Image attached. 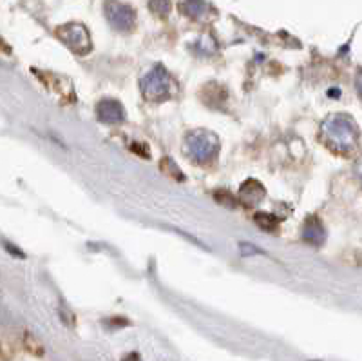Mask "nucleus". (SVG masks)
I'll return each mask as SVG.
<instances>
[{"mask_svg": "<svg viewBox=\"0 0 362 361\" xmlns=\"http://www.w3.org/2000/svg\"><path fill=\"white\" fill-rule=\"evenodd\" d=\"M322 137L337 151H352L357 148L359 129L346 115H332L321 126Z\"/></svg>", "mask_w": 362, "mask_h": 361, "instance_id": "1", "label": "nucleus"}, {"mask_svg": "<svg viewBox=\"0 0 362 361\" xmlns=\"http://www.w3.org/2000/svg\"><path fill=\"white\" fill-rule=\"evenodd\" d=\"M143 98L149 102H163L174 95V80L163 66H152L140 80Z\"/></svg>", "mask_w": 362, "mask_h": 361, "instance_id": "2", "label": "nucleus"}, {"mask_svg": "<svg viewBox=\"0 0 362 361\" xmlns=\"http://www.w3.org/2000/svg\"><path fill=\"white\" fill-rule=\"evenodd\" d=\"M183 151L196 163H208L219 153V138L210 131H194L185 138Z\"/></svg>", "mask_w": 362, "mask_h": 361, "instance_id": "3", "label": "nucleus"}, {"mask_svg": "<svg viewBox=\"0 0 362 361\" xmlns=\"http://www.w3.org/2000/svg\"><path fill=\"white\" fill-rule=\"evenodd\" d=\"M58 38L76 55H86L90 51L89 33L82 24H67L58 27Z\"/></svg>", "mask_w": 362, "mask_h": 361, "instance_id": "4", "label": "nucleus"}, {"mask_svg": "<svg viewBox=\"0 0 362 361\" xmlns=\"http://www.w3.org/2000/svg\"><path fill=\"white\" fill-rule=\"evenodd\" d=\"M106 15L107 21L111 22V26L118 31H129L134 26L136 13L132 8L121 4V2H114L109 0L106 4Z\"/></svg>", "mask_w": 362, "mask_h": 361, "instance_id": "5", "label": "nucleus"}, {"mask_svg": "<svg viewBox=\"0 0 362 361\" xmlns=\"http://www.w3.org/2000/svg\"><path fill=\"white\" fill-rule=\"evenodd\" d=\"M96 115L100 118L101 122L106 124H118L125 120V109L118 100L112 98H106L96 106Z\"/></svg>", "mask_w": 362, "mask_h": 361, "instance_id": "6", "label": "nucleus"}, {"mask_svg": "<svg viewBox=\"0 0 362 361\" xmlns=\"http://www.w3.org/2000/svg\"><path fill=\"white\" fill-rule=\"evenodd\" d=\"M302 240L312 245H321L326 240V231L322 227L321 220L308 218L302 225Z\"/></svg>", "mask_w": 362, "mask_h": 361, "instance_id": "7", "label": "nucleus"}, {"mask_svg": "<svg viewBox=\"0 0 362 361\" xmlns=\"http://www.w3.org/2000/svg\"><path fill=\"white\" fill-rule=\"evenodd\" d=\"M241 202L247 205H257L265 198V187L257 180H248L241 185Z\"/></svg>", "mask_w": 362, "mask_h": 361, "instance_id": "8", "label": "nucleus"}, {"mask_svg": "<svg viewBox=\"0 0 362 361\" xmlns=\"http://www.w3.org/2000/svg\"><path fill=\"white\" fill-rule=\"evenodd\" d=\"M254 220H256V224L261 227V229L268 231V233H274V231L279 227V220H277V216H274V214L270 213H257L256 216H254Z\"/></svg>", "mask_w": 362, "mask_h": 361, "instance_id": "9", "label": "nucleus"}, {"mask_svg": "<svg viewBox=\"0 0 362 361\" xmlns=\"http://www.w3.org/2000/svg\"><path fill=\"white\" fill-rule=\"evenodd\" d=\"M185 13L189 16H194V19H200V16L205 15L206 4L203 0H185Z\"/></svg>", "mask_w": 362, "mask_h": 361, "instance_id": "10", "label": "nucleus"}, {"mask_svg": "<svg viewBox=\"0 0 362 361\" xmlns=\"http://www.w3.org/2000/svg\"><path fill=\"white\" fill-rule=\"evenodd\" d=\"M160 167L165 171V173H169L172 176V178H178V180H183V173H181L180 169H178V165H174V162H172L171 158H165L163 162L160 163Z\"/></svg>", "mask_w": 362, "mask_h": 361, "instance_id": "11", "label": "nucleus"}, {"mask_svg": "<svg viewBox=\"0 0 362 361\" xmlns=\"http://www.w3.org/2000/svg\"><path fill=\"white\" fill-rule=\"evenodd\" d=\"M151 10L160 16H165L171 11V2L169 0H151Z\"/></svg>", "mask_w": 362, "mask_h": 361, "instance_id": "12", "label": "nucleus"}, {"mask_svg": "<svg viewBox=\"0 0 362 361\" xmlns=\"http://www.w3.org/2000/svg\"><path fill=\"white\" fill-rule=\"evenodd\" d=\"M214 198H216V202L225 205V207H236V198H234L230 193H226V191H219V193H216L214 194Z\"/></svg>", "mask_w": 362, "mask_h": 361, "instance_id": "13", "label": "nucleus"}, {"mask_svg": "<svg viewBox=\"0 0 362 361\" xmlns=\"http://www.w3.org/2000/svg\"><path fill=\"white\" fill-rule=\"evenodd\" d=\"M239 249H241V255L243 256H257V255H263V251L261 249H257L256 245L245 244V242H241V244H239Z\"/></svg>", "mask_w": 362, "mask_h": 361, "instance_id": "14", "label": "nucleus"}, {"mask_svg": "<svg viewBox=\"0 0 362 361\" xmlns=\"http://www.w3.org/2000/svg\"><path fill=\"white\" fill-rule=\"evenodd\" d=\"M5 247H8V251H10V253H13V255H16V256H21V258H24V253H21V251L16 249V247H13V245L5 244Z\"/></svg>", "mask_w": 362, "mask_h": 361, "instance_id": "15", "label": "nucleus"}]
</instances>
